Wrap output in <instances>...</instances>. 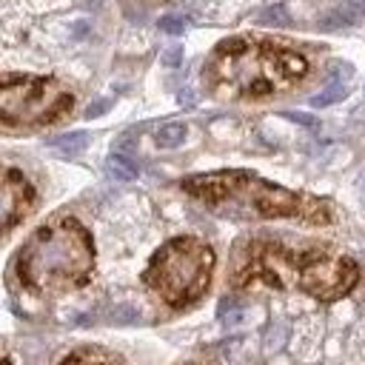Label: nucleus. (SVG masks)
Returning a JSON list of instances; mask_svg holds the SVG:
<instances>
[{"label": "nucleus", "instance_id": "obj_1", "mask_svg": "<svg viewBox=\"0 0 365 365\" xmlns=\"http://www.w3.org/2000/svg\"><path fill=\"white\" fill-rule=\"evenodd\" d=\"M309 74V60L294 49L254 41H225L208 60V83L214 91L240 100H260L291 89Z\"/></svg>", "mask_w": 365, "mask_h": 365}, {"label": "nucleus", "instance_id": "obj_2", "mask_svg": "<svg viewBox=\"0 0 365 365\" xmlns=\"http://www.w3.org/2000/svg\"><path fill=\"white\" fill-rule=\"evenodd\" d=\"M17 277L37 294H63L80 288L94 268L89 232L71 217L46 223L17 254Z\"/></svg>", "mask_w": 365, "mask_h": 365}, {"label": "nucleus", "instance_id": "obj_3", "mask_svg": "<svg viewBox=\"0 0 365 365\" xmlns=\"http://www.w3.org/2000/svg\"><path fill=\"white\" fill-rule=\"evenodd\" d=\"M191 197L208 203L228 217H297L311 223H329V206L314 197L294 195L283 186L260 180L248 171H220L183 180Z\"/></svg>", "mask_w": 365, "mask_h": 365}, {"label": "nucleus", "instance_id": "obj_4", "mask_svg": "<svg viewBox=\"0 0 365 365\" xmlns=\"http://www.w3.org/2000/svg\"><path fill=\"white\" fill-rule=\"evenodd\" d=\"M214 252L197 237L168 240L146 268V285L171 309L197 302L211 283Z\"/></svg>", "mask_w": 365, "mask_h": 365}, {"label": "nucleus", "instance_id": "obj_5", "mask_svg": "<svg viewBox=\"0 0 365 365\" xmlns=\"http://www.w3.org/2000/svg\"><path fill=\"white\" fill-rule=\"evenodd\" d=\"M74 98L54 78L3 74L0 78V126L41 129L71 109Z\"/></svg>", "mask_w": 365, "mask_h": 365}, {"label": "nucleus", "instance_id": "obj_6", "mask_svg": "<svg viewBox=\"0 0 365 365\" xmlns=\"http://www.w3.org/2000/svg\"><path fill=\"white\" fill-rule=\"evenodd\" d=\"M357 280H360V268L351 257L320 252V248L297 254L294 285L317 300H337L349 294L357 285Z\"/></svg>", "mask_w": 365, "mask_h": 365}, {"label": "nucleus", "instance_id": "obj_7", "mask_svg": "<svg viewBox=\"0 0 365 365\" xmlns=\"http://www.w3.org/2000/svg\"><path fill=\"white\" fill-rule=\"evenodd\" d=\"M34 203V188L17 168L0 166V240L21 223Z\"/></svg>", "mask_w": 365, "mask_h": 365}, {"label": "nucleus", "instance_id": "obj_8", "mask_svg": "<svg viewBox=\"0 0 365 365\" xmlns=\"http://www.w3.org/2000/svg\"><path fill=\"white\" fill-rule=\"evenodd\" d=\"M362 14H365V0H342L340 6H334L331 14L322 17L320 26L322 29H345V26L357 23Z\"/></svg>", "mask_w": 365, "mask_h": 365}, {"label": "nucleus", "instance_id": "obj_9", "mask_svg": "<svg viewBox=\"0 0 365 365\" xmlns=\"http://www.w3.org/2000/svg\"><path fill=\"white\" fill-rule=\"evenodd\" d=\"M106 171L120 180V183H131L134 177H137V163H134L129 155H123V151H114V155L106 160Z\"/></svg>", "mask_w": 365, "mask_h": 365}, {"label": "nucleus", "instance_id": "obj_10", "mask_svg": "<svg viewBox=\"0 0 365 365\" xmlns=\"http://www.w3.org/2000/svg\"><path fill=\"white\" fill-rule=\"evenodd\" d=\"M60 157H74L89 146V134L86 131H71V134H63V137H54L49 143Z\"/></svg>", "mask_w": 365, "mask_h": 365}, {"label": "nucleus", "instance_id": "obj_11", "mask_svg": "<svg viewBox=\"0 0 365 365\" xmlns=\"http://www.w3.org/2000/svg\"><path fill=\"white\" fill-rule=\"evenodd\" d=\"M186 134H188V129H186L183 123H166V126L157 129L155 143H157L160 148H177V146L186 143Z\"/></svg>", "mask_w": 365, "mask_h": 365}, {"label": "nucleus", "instance_id": "obj_12", "mask_svg": "<svg viewBox=\"0 0 365 365\" xmlns=\"http://www.w3.org/2000/svg\"><path fill=\"white\" fill-rule=\"evenodd\" d=\"M63 365H120L111 354L98 351V349H83V351H74Z\"/></svg>", "mask_w": 365, "mask_h": 365}, {"label": "nucleus", "instance_id": "obj_13", "mask_svg": "<svg viewBox=\"0 0 365 365\" xmlns=\"http://www.w3.org/2000/svg\"><path fill=\"white\" fill-rule=\"evenodd\" d=\"M257 23L260 26H274V29H280V26H288L291 23V14H288V9L285 6H265L260 14H257Z\"/></svg>", "mask_w": 365, "mask_h": 365}, {"label": "nucleus", "instance_id": "obj_14", "mask_svg": "<svg viewBox=\"0 0 365 365\" xmlns=\"http://www.w3.org/2000/svg\"><path fill=\"white\" fill-rule=\"evenodd\" d=\"M345 98V86L342 83H331V86H325L320 94H314L311 98V106L314 109H322V106H334Z\"/></svg>", "mask_w": 365, "mask_h": 365}, {"label": "nucleus", "instance_id": "obj_15", "mask_svg": "<svg viewBox=\"0 0 365 365\" xmlns=\"http://www.w3.org/2000/svg\"><path fill=\"white\" fill-rule=\"evenodd\" d=\"M166 34H180L183 29H186V21L180 14H166V17H160V23H157Z\"/></svg>", "mask_w": 365, "mask_h": 365}, {"label": "nucleus", "instance_id": "obj_16", "mask_svg": "<svg viewBox=\"0 0 365 365\" xmlns=\"http://www.w3.org/2000/svg\"><path fill=\"white\" fill-rule=\"evenodd\" d=\"M240 317H243V309H240V305H234V300H223L220 302V320L223 322H234Z\"/></svg>", "mask_w": 365, "mask_h": 365}, {"label": "nucleus", "instance_id": "obj_17", "mask_svg": "<svg viewBox=\"0 0 365 365\" xmlns=\"http://www.w3.org/2000/svg\"><path fill=\"white\" fill-rule=\"evenodd\" d=\"M180 60H183V49H180V46L168 49V52L163 54V63H166V66H180Z\"/></svg>", "mask_w": 365, "mask_h": 365}, {"label": "nucleus", "instance_id": "obj_18", "mask_svg": "<svg viewBox=\"0 0 365 365\" xmlns=\"http://www.w3.org/2000/svg\"><path fill=\"white\" fill-rule=\"evenodd\" d=\"M109 109H111V100H100V103H94V106L86 109V118H98V114H103Z\"/></svg>", "mask_w": 365, "mask_h": 365}, {"label": "nucleus", "instance_id": "obj_19", "mask_svg": "<svg viewBox=\"0 0 365 365\" xmlns=\"http://www.w3.org/2000/svg\"><path fill=\"white\" fill-rule=\"evenodd\" d=\"M285 118H291V120H297V123H305V126H314V118H305V114H297V111H288Z\"/></svg>", "mask_w": 365, "mask_h": 365}, {"label": "nucleus", "instance_id": "obj_20", "mask_svg": "<svg viewBox=\"0 0 365 365\" xmlns=\"http://www.w3.org/2000/svg\"><path fill=\"white\" fill-rule=\"evenodd\" d=\"M0 365H12V362H9L6 357H3V351H0Z\"/></svg>", "mask_w": 365, "mask_h": 365}]
</instances>
